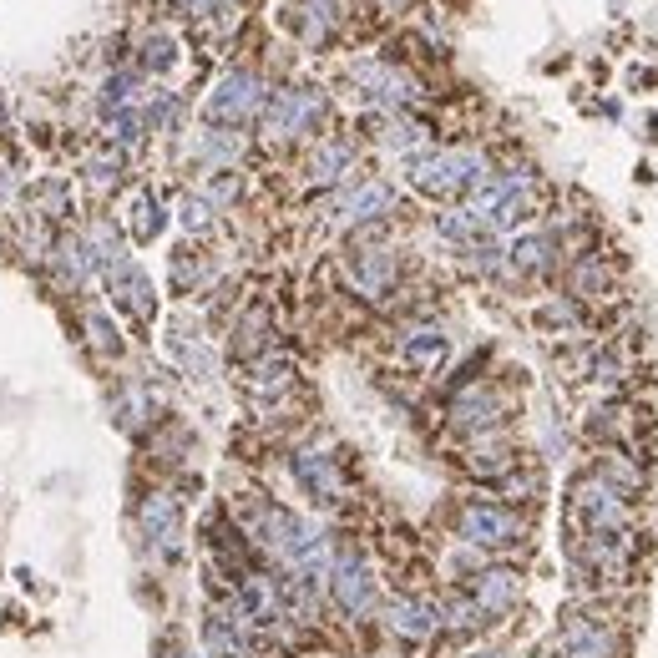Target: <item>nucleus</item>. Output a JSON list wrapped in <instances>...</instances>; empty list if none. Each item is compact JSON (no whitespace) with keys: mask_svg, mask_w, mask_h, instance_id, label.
Segmentation results:
<instances>
[{"mask_svg":"<svg viewBox=\"0 0 658 658\" xmlns=\"http://www.w3.org/2000/svg\"><path fill=\"white\" fill-rule=\"evenodd\" d=\"M476 168H481L476 152H441V157L416 162V183L431 188V193H456V188H466L476 178Z\"/></svg>","mask_w":658,"mask_h":658,"instance_id":"1","label":"nucleus"},{"mask_svg":"<svg viewBox=\"0 0 658 658\" xmlns=\"http://www.w3.org/2000/svg\"><path fill=\"white\" fill-rule=\"evenodd\" d=\"M254 107H259V81H254V76H243V71L223 76V87H218V92H213V102H208V112H213V117H223V122L249 117Z\"/></svg>","mask_w":658,"mask_h":658,"instance_id":"2","label":"nucleus"},{"mask_svg":"<svg viewBox=\"0 0 658 658\" xmlns=\"http://www.w3.org/2000/svg\"><path fill=\"white\" fill-rule=\"evenodd\" d=\"M314 117H319V97H314V92H279V102H274V112H269V127H274L279 137H294V132H304Z\"/></svg>","mask_w":658,"mask_h":658,"instance_id":"3","label":"nucleus"},{"mask_svg":"<svg viewBox=\"0 0 658 658\" xmlns=\"http://www.w3.org/2000/svg\"><path fill=\"white\" fill-rule=\"evenodd\" d=\"M360 81H365V87H370L380 102H405V97H416V87H410L400 71H390V66H365Z\"/></svg>","mask_w":658,"mask_h":658,"instance_id":"4","label":"nucleus"},{"mask_svg":"<svg viewBox=\"0 0 658 658\" xmlns=\"http://www.w3.org/2000/svg\"><path fill=\"white\" fill-rule=\"evenodd\" d=\"M380 208H390V188H380V183H370V188L350 193V203H340L345 218H375Z\"/></svg>","mask_w":658,"mask_h":658,"instance_id":"5","label":"nucleus"},{"mask_svg":"<svg viewBox=\"0 0 658 658\" xmlns=\"http://www.w3.org/2000/svg\"><path fill=\"white\" fill-rule=\"evenodd\" d=\"M466 532H476V542H507L512 522L497 517V512H471V517H466Z\"/></svg>","mask_w":658,"mask_h":658,"instance_id":"6","label":"nucleus"},{"mask_svg":"<svg viewBox=\"0 0 658 658\" xmlns=\"http://www.w3.org/2000/svg\"><path fill=\"white\" fill-rule=\"evenodd\" d=\"M345 162H350V147H345V142L324 147V152L314 157V178H335V168H345Z\"/></svg>","mask_w":658,"mask_h":658,"instance_id":"7","label":"nucleus"},{"mask_svg":"<svg viewBox=\"0 0 658 658\" xmlns=\"http://www.w3.org/2000/svg\"><path fill=\"white\" fill-rule=\"evenodd\" d=\"M147 61H152V66H168V61H173V41H168V36H152V41H147Z\"/></svg>","mask_w":658,"mask_h":658,"instance_id":"8","label":"nucleus"},{"mask_svg":"<svg viewBox=\"0 0 658 658\" xmlns=\"http://www.w3.org/2000/svg\"><path fill=\"white\" fill-rule=\"evenodd\" d=\"M132 213H137V218H132V228L147 238V233L157 228V218H152V203H147V198H137V208H132Z\"/></svg>","mask_w":658,"mask_h":658,"instance_id":"9","label":"nucleus"}]
</instances>
